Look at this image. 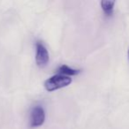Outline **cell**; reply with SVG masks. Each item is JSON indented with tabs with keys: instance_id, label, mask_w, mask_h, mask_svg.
Wrapping results in <instances>:
<instances>
[{
	"instance_id": "obj_3",
	"label": "cell",
	"mask_w": 129,
	"mask_h": 129,
	"mask_svg": "<svg viewBox=\"0 0 129 129\" xmlns=\"http://www.w3.org/2000/svg\"><path fill=\"white\" fill-rule=\"evenodd\" d=\"M45 113L44 110L41 106H36L33 108L30 114V126L37 127L44 123Z\"/></svg>"
},
{
	"instance_id": "obj_1",
	"label": "cell",
	"mask_w": 129,
	"mask_h": 129,
	"mask_svg": "<svg viewBox=\"0 0 129 129\" xmlns=\"http://www.w3.org/2000/svg\"><path fill=\"white\" fill-rule=\"evenodd\" d=\"M72 83V79L69 76L63 75V74H55L46 80L44 82L45 89L49 92L59 89V88L67 87Z\"/></svg>"
},
{
	"instance_id": "obj_4",
	"label": "cell",
	"mask_w": 129,
	"mask_h": 129,
	"mask_svg": "<svg viewBox=\"0 0 129 129\" xmlns=\"http://www.w3.org/2000/svg\"><path fill=\"white\" fill-rule=\"evenodd\" d=\"M114 5H115L114 1H110V0H104V1L101 2L102 9L106 15H111L112 13Z\"/></svg>"
},
{
	"instance_id": "obj_5",
	"label": "cell",
	"mask_w": 129,
	"mask_h": 129,
	"mask_svg": "<svg viewBox=\"0 0 129 129\" xmlns=\"http://www.w3.org/2000/svg\"><path fill=\"white\" fill-rule=\"evenodd\" d=\"M59 74H63V75L66 76H71V75H76L80 73V70H76V69H73L71 67H67V66H61L58 69Z\"/></svg>"
},
{
	"instance_id": "obj_2",
	"label": "cell",
	"mask_w": 129,
	"mask_h": 129,
	"mask_svg": "<svg viewBox=\"0 0 129 129\" xmlns=\"http://www.w3.org/2000/svg\"><path fill=\"white\" fill-rule=\"evenodd\" d=\"M36 61L37 66L40 67H46L49 62V53L46 47L44 46V44L42 42L38 41L36 43Z\"/></svg>"
},
{
	"instance_id": "obj_6",
	"label": "cell",
	"mask_w": 129,
	"mask_h": 129,
	"mask_svg": "<svg viewBox=\"0 0 129 129\" xmlns=\"http://www.w3.org/2000/svg\"><path fill=\"white\" fill-rule=\"evenodd\" d=\"M127 55H128V59H129V48H128V51H127Z\"/></svg>"
}]
</instances>
